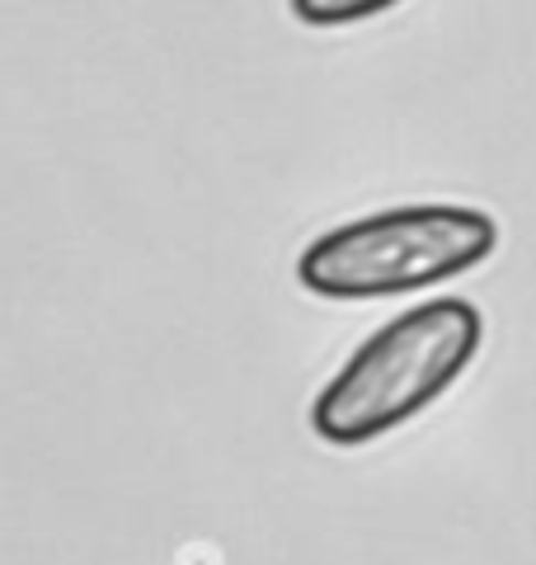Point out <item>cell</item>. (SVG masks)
Wrapping results in <instances>:
<instances>
[{
    "mask_svg": "<svg viewBox=\"0 0 536 565\" xmlns=\"http://www.w3.org/2000/svg\"><path fill=\"white\" fill-rule=\"evenodd\" d=\"M499 245V222L480 207L409 203L315 236L297 259L301 288L339 302L415 292L475 269Z\"/></svg>",
    "mask_w": 536,
    "mask_h": 565,
    "instance_id": "obj_2",
    "label": "cell"
},
{
    "mask_svg": "<svg viewBox=\"0 0 536 565\" xmlns=\"http://www.w3.org/2000/svg\"><path fill=\"white\" fill-rule=\"evenodd\" d=\"M480 334L485 321L467 297H433L386 321L315 396V434L334 448H357L400 429L467 373Z\"/></svg>",
    "mask_w": 536,
    "mask_h": 565,
    "instance_id": "obj_1",
    "label": "cell"
},
{
    "mask_svg": "<svg viewBox=\"0 0 536 565\" xmlns=\"http://www.w3.org/2000/svg\"><path fill=\"white\" fill-rule=\"evenodd\" d=\"M390 6H396V0H292V14L311 29H349V24H363Z\"/></svg>",
    "mask_w": 536,
    "mask_h": 565,
    "instance_id": "obj_3",
    "label": "cell"
}]
</instances>
